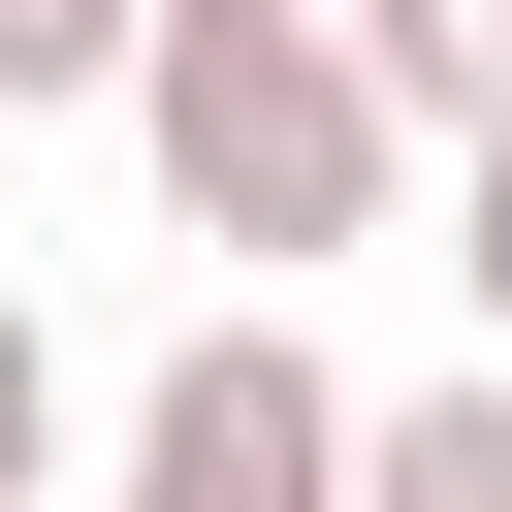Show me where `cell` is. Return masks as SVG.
I'll return each mask as SVG.
<instances>
[{
    "instance_id": "obj_4",
    "label": "cell",
    "mask_w": 512,
    "mask_h": 512,
    "mask_svg": "<svg viewBox=\"0 0 512 512\" xmlns=\"http://www.w3.org/2000/svg\"><path fill=\"white\" fill-rule=\"evenodd\" d=\"M352 32H384V96H416V128H512V0H352Z\"/></svg>"
},
{
    "instance_id": "obj_3",
    "label": "cell",
    "mask_w": 512,
    "mask_h": 512,
    "mask_svg": "<svg viewBox=\"0 0 512 512\" xmlns=\"http://www.w3.org/2000/svg\"><path fill=\"white\" fill-rule=\"evenodd\" d=\"M384 512H512V352L480 384H384Z\"/></svg>"
},
{
    "instance_id": "obj_2",
    "label": "cell",
    "mask_w": 512,
    "mask_h": 512,
    "mask_svg": "<svg viewBox=\"0 0 512 512\" xmlns=\"http://www.w3.org/2000/svg\"><path fill=\"white\" fill-rule=\"evenodd\" d=\"M128 512H384V384H320V320L224 288V320L128 384Z\"/></svg>"
},
{
    "instance_id": "obj_5",
    "label": "cell",
    "mask_w": 512,
    "mask_h": 512,
    "mask_svg": "<svg viewBox=\"0 0 512 512\" xmlns=\"http://www.w3.org/2000/svg\"><path fill=\"white\" fill-rule=\"evenodd\" d=\"M160 64V0H0V96H128Z\"/></svg>"
},
{
    "instance_id": "obj_6",
    "label": "cell",
    "mask_w": 512,
    "mask_h": 512,
    "mask_svg": "<svg viewBox=\"0 0 512 512\" xmlns=\"http://www.w3.org/2000/svg\"><path fill=\"white\" fill-rule=\"evenodd\" d=\"M0 512H64V320L0 288Z\"/></svg>"
},
{
    "instance_id": "obj_7",
    "label": "cell",
    "mask_w": 512,
    "mask_h": 512,
    "mask_svg": "<svg viewBox=\"0 0 512 512\" xmlns=\"http://www.w3.org/2000/svg\"><path fill=\"white\" fill-rule=\"evenodd\" d=\"M448 288H480V352H512V128H448Z\"/></svg>"
},
{
    "instance_id": "obj_1",
    "label": "cell",
    "mask_w": 512,
    "mask_h": 512,
    "mask_svg": "<svg viewBox=\"0 0 512 512\" xmlns=\"http://www.w3.org/2000/svg\"><path fill=\"white\" fill-rule=\"evenodd\" d=\"M128 160H160V224H192V256L320 288V256H384V192H416V96H384V32H352V0H160V64H128Z\"/></svg>"
}]
</instances>
